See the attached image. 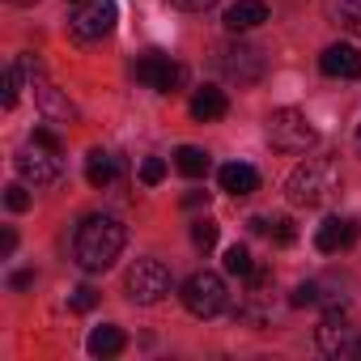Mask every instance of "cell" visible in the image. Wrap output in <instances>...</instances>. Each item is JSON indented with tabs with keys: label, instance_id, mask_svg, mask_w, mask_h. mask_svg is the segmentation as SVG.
I'll return each instance as SVG.
<instances>
[{
	"label": "cell",
	"instance_id": "1",
	"mask_svg": "<svg viewBox=\"0 0 361 361\" xmlns=\"http://www.w3.org/2000/svg\"><path fill=\"white\" fill-rule=\"evenodd\" d=\"M123 243H128L123 221H115V217H106V213H94V217H85V221L77 226L73 255H77V264H81L85 272H106V268L119 259Z\"/></svg>",
	"mask_w": 361,
	"mask_h": 361
},
{
	"label": "cell",
	"instance_id": "2",
	"mask_svg": "<svg viewBox=\"0 0 361 361\" xmlns=\"http://www.w3.org/2000/svg\"><path fill=\"white\" fill-rule=\"evenodd\" d=\"M331 192H336V166L331 161H302V166H293L289 183H285V196L298 209H314Z\"/></svg>",
	"mask_w": 361,
	"mask_h": 361
},
{
	"label": "cell",
	"instance_id": "3",
	"mask_svg": "<svg viewBox=\"0 0 361 361\" xmlns=\"http://www.w3.org/2000/svg\"><path fill=\"white\" fill-rule=\"evenodd\" d=\"M268 140L281 149V153H306L314 140H319V128L306 119V111L298 106H276L268 115Z\"/></svg>",
	"mask_w": 361,
	"mask_h": 361
},
{
	"label": "cell",
	"instance_id": "4",
	"mask_svg": "<svg viewBox=\"0 0 361 361\" xmlns=\"http://www.w3.org/2000/svg\"><path fill=\"white\" fill-rule=\"evenodd\" d=\"M119 22V5L115 0H77V9L68 18V35L77 43H102Z\"/></svg>",
	"mask_w": 361,
	"mask_h": 361
},
{
	"label": "cell",
	"instance_id": "5",
	"mask_svg": "<svg viewBox=\"0 0 361 361\" xmlns=\"http://www.w3.org/2000/svg\"><path fill=\"white\" fill-rule=\"evenodd\" d=\"M123 293L140 306H153L170 293V268L161 259H136L128 272H123Z\"/></svg>",
	"mask_w": 361,
	"mask_h": 361
},
{
	"label": "cell",
	"instance_id": "6",
	"mask_svg": "<svg viewBox=\"0 0 361 361\" xmlns=\"http://www.w3.org/2000/svg\"><path fill=\"white\" fill-rule=\"evenodd\" d=\"M183 306L196 314V319H217L221 310H226V281L217 276V272H192L188 281H183Z\"/></svg>",
	"mask_w": 361,
	"mask_h": 361
},
{
	"label": "cell",
	"instance_id": "7",
	"mask_svg": "<svg viewBox=\"0 0 361 361\" xmlns=\"http://www.w3.org/2000/svg\"><path fill=\"white\" fill-rule=\"evenodd\" d=\"M314 340H319V353H327L336 361L361 357V336H357V327H348L344 310H327L323 323L314 327Z\"/></svg>",
	"mask_w": 361,
	"mask_h": 361
},
{
	"label": "cell",
	"instance_id": "8",
	"mask_svg": "<svg viewBox=\"0 0 361 361\" xmlns=\"http://www.w3.org/2000/svg\"><path fill=\"white\" fill-rule=\"evenodd\" d=\"M22 68L30 73V85H35V98H39L43 115H47V119H56V123H73V119H77V106H73V102H68V98H64V94L43 77V64H39L35 56H26V60H22Z\"/></svg>",
	"mask_w": 361,
	"mask_h": 361
},
{
	"label": "cell",
	"instance_id": "9",
	"mask_svg": "<svg viewBox=\"0 0 361 361\" xmlns=\"http://www.w3.org/2000/svg\"><path fill=\"white\" fill-rule=\"evenodd\" d=\"M136 81H145L157 94H174L183 85V68H178L166 51H145V56H136Z\"/></svg>",
	"mask_w": 361,
	"mask_h": 361
},
{
	"label": "cell",
	"instance_id": "10",
	"mask_svg": "<svg viewBox=\"0 0 361 361\" xmlns=\"http://www.w3.org/2000/svg\"><path fill=\"white\" fill-rule=\"evenodd\" d=\"M217 64H221V73H226L230 81H238V85H255V81L264 77V56H259L255 47H247V43L221 47Z\"/></svg>",
	"mask_w": 361,
	"mask_h": 361
},
{
	"label": "cell",
	"instance_id": "11",
	"mask_svg": "<svg viewBox=\"0 0 361 361\" xmlns=\"http://www.w3.org/2000/svg\"><path fill=\"white\" fill-rule=\"evenodd\" d=\"M13 166H18V174L26 178V183H35V188H47V183H56L60 178V166H56V153H47V149H22L18 157H13Z\"/></svg>",
	"mask_w": 361,
	"mask_h": 361
},
{
	"label": "cell",
	"instance_id": "12",
	"mask_svg": "<svg viewBox=\"0 0 361 361\" xmlns=\"http://www.w3.org/2000/svg\"><path fill=\"white\" fill-rule=\"evenodd\" d=\"M319 68L327 77H340V81H357L361 77V51L348 47V43H331L323 56H319Z\"/></svg>",
	"mask_w": 361,
	"mask_h": 361
},
{
	"label": "cell",
	"instance_id": "13",
	"mask_svg": "<svg viewBox=\"0 0 361 361\" xmlns=\"http://www.w3.org/2000/svg\"><path fill=\"white\" fill-rule=\"evenodd\" d=\"M353 243H357V221H348V217H327V221L319 226V234H314V247H319L323 255L348 251Z\"/></svg>",
	"mask_w": 361,
	"mask_h": 361
},
{
	"label": "cell",
	"instance_id": "14",
	"mask_svg": "<svg viewBox=\"0 0 361 361\" xmlns=\"http://www.w3.org/2000/svg\"><path fill=\"white\" fill-rule=\"evenodd\" d=\"M221 22H226L230 35H247V30H255V26L268 22V5H264V0H234Z\"/></svg>",
	"mask_w": 361,
	"mask_h": 361
},
{
	"label": "cell",
	"instance_id": "15",
	"mask_svg": "<svg viewBox=\"0 0 361 361\" xmlns=\"http://www.w3.org/2000/svg\"><path fill=\"white\" fill-rule=\"evenodd\" d=\"M217 183H221V192H230V196H251V192H259V170L247 166V161H226V166L217 170Z\"/></svg>",
	"mask_w": 361,
	"mask_h": 361
},
{
	"label": "cell",
	"instance_id": "16",
	"mask_svg": "<svg viewBox=\"0 0 361 361\" xmlns=\"http://www.w3.org/2000/svg\"><path fill=\"white\" fill-rule=\"evenodd\" d=\"M230 111V98H226V90H217V85H204V90H196V98H192V119H200V123H213V119H221Z\"/></svg>",
	"mask_w": 361,
	"mask_h": 361
},
{
	"label": "cell",
	"instance_id": "17",
	"mask_svg": "<svg viewBox=\"0 0 361 361\" xmlns=\"http://www.w3.org/2000/svg\"><path fill=\"white\" fill-rule=\"evenodd\" d=\"M123 331L115 327V323H102V327H94L90 331V340H85V348H90V357H119L123 353Z\"/></svg>",
	"mask_w": 361,
	"mask_h": 361
},
{
	"label": "cell",
	"instance_id": "18",
	"mask_svg": "<svg viewBox=\"0 0 361 361\" xmlns=\"http://www.w3.org/2000/svg\"><path fill=\"white\" fill-rule=\"evenodd\" d=\"M174 166H178V174H188V178H204L209 166H213V157L204 149H196V145H178L174 149Z\"/></svg>",
	"mask_w": 361,
	"mask_h": 361
},
{
	"label": "cell",
	"instance_id": "19",
	"mask_svg": "<svg viewBox=\"0 0 361 361\" xmlns=\"http://www.w3.org/2000/svg\"><path fill=\"white\" fill-rule=\"evenodd\" d=\"M85 178H90V188H106L111 178H115V157L102 153V149H94L85 157Z\"/></svg>",
	"mask_w": 361,
	"mask_h": 361
},
{
	"label": "cell",
	"instance_id": "20",
	"mask_svg": "<svg viewBox=\"0 0 361 361\" xmlns=\"http://www.w3.org/2000/svg\"><path fill=\"white\" fill-rule=\"evenodd\" d=\"M226 272H230V276H255V264H251V251H247L243 243H234V247L226 251Z\"/></svg>",
	"mask_w": 361,
	"mask_h": 361
},
{
	"label": "cell",
	"instance_id": "21",
	"mask_svg": "<svg viewBox=\"0 0 361 361\" xmlns=\"http://www.w3.org/2000/svg\"><path fill=\"white\" fill-rule=\"evenodd\" d=\"M217 221H209V217H200V221H192V243L200 247V251H213L217 247Z\"/></svg>",
	"mask_w": 361,
	"mask_h": 361
},
{
	"label": "cell",
	"instance_id": "22",
	"mask_svg": "<svg viewBox=\"0 0 361 361\" xmlns=\"http://www.w3.org/2000/svg\"><path fill=\"white\" fill-rule=\"evenodd\" d=\"M161 178H166V161H161V157H145V161H140V183H145V188H157Z\"/></svg>",
	"mask_w": 361,
	"mask_h": 361
},
{
	"label": "cell",
	"instance_id": "23",
	"mask_svg": "<svg viewBox=\"0 0 361 361\" xmlns=\"http://www.w3.org/2000/svg\"><path fill=\"white\" fill-rule=\"evenodd\" d=\"M5 204H9V213H26V209H30V192H26V183L5 188Z\"/></svg>",
	"mask_w": 361,
	"mask_h": 361
},
{
	"label": "cell",
	"instance_id": "24",
	"mask_svg": "<svg viewBox=\"0 0 361 361\" xmlns=\"http://www.w3.org/2000/svg\"><path fill=\"white\" fill-rule=\"evenodd\" d=\"M268 234H272V243H276V247H289V243L298 238V230H293V221H289V217H276V221L268 226Z\"/></svg>",
	"mask_w": 361,
	"mask_h": 361
},
{
	"label": "cell",
	"instance_id": "25",
	"mask_svg": "<svg viewBox=\"0 0 361 361\" xmlns=\"http://www.w3.org/2000/svg\"><path fill=\"white\" fill-rule=\"evenodd\" d=\"M94 306H98V289H94V285H81V289L73 293V310L85 314V310H94Z\"/></svg>",
	"mask_w": 361,
	"mask_h": 361
},
{
	"label": "cell",
	"instance_id": "26",
	"mask_svg": "<svg viewBox=\"0 0 361 361\" xmlns=\"http://www.w3.org/2000/svg\"><path fill=\"white\" fill-rule=\"evenodd\" d=\"M35 145H39V149H47V153H56V157L64 153L60 136H56V132H47V128H35Z\"/></svg>",
	"mask_w": 361,
	"mask_h": 361
},
{
	"label": "cell",
	"instance_id": "27",
	"mask_svg": "<svg viewBox=\"0 0 361 361\" xmlns=\"http://www.w3.org/2000/svg\"><path fill=\"white\" fill-rule=\"evenodd\" d=\"M314 302H319V285H298L289 298V306H314Z\"/></svg>",
	"mask_w": 361,
	"mask_h": 361
},
{
	"label": "cell",
	"instance_id": "28",
	"mask_svg": "<svg viewBox=\"0 0 361 361\" xmlns=\"http://www.w3.org/2000/svg\"><path fill=\"white\" fill-rule=\"evenodd\" d=\"M0 102H5V111H13V106H18V68H9V73H5V98H0Z\"/></svg>",
	"mask_w": 361,
	"mask_h": 361
},
{
	"label": "cell",
	"instance_id": "29",
	"mask_svg": "<svg viewBox=\"0 0 361 361\" xmlns=\"http://www.w3.org/2000/svg\"><path fill=\"white\" fill-rule=\"evenodd\" d=\"M174 9H183V13H204V9H213L217 0H170Z\"/></svg>",
	"mask_w": 361,
	"mask_h": 361
},
{
	"label": "cell",
	"instance_id": "30",
	"mask_svg": "<svg viewBox=\"0 0 361 361\" xmlns=\"http://www.w3.org/2000/svg\"><path fill=\"white\" fill-rule=\"evenodd\" d=\"M26 285H35V272L26 268V272H13L9 276V289H26Z\"/></svg>",
	"mask_w": 361,
	"mask_h": 361
},
{
	"label": "cell",
	"instance_id": "31",
	"mask_svg": "<svg viewBox=\"0 0 361 361\" xmlns=\"http://www.w3.org/2000/svg\"><path fill=\"white\" fill-rule=\"evenodd\" d=\"M13 247H18V234H13V230H5V234H0V255L9 259V255H13Z\"/></svg>",
	"mask_w": 361,
	"mask_h": 361
},
{
	"label": "cell",
	"instance_id": "32",
	"mask_svg": "<svg viewBox=\"0 0 361 361\" xmlns=\"http://www.w3.org/2000/svg\"><path fill=\"white\" fill-rule=\"evenodd\" d=\"M200 200H209V192H192V196H183V204H188V209H196Z\"/></svg>",
	"mask_w": 361,
	"mask_h": 361
},
{
	"label": "cell",
	"instance_id": "33",
	"mask_svg": "<svg viewBox=\"0 0 361 361\" xmlns=\"http://www.w3.org/2000/svg\"><path fill=\"white\" fill-rule=\"evenodd\" d=\"M9 5H35V0H9Z\"/></svg>",
	"mask_w": 361,
	"mask_h": 361
}]
</instances>
